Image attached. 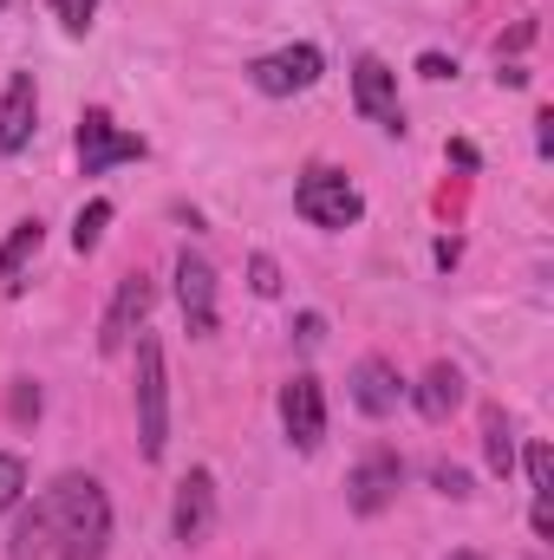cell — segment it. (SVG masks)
<instances>
[{
  "instance_id": "cell-1",
  "label": "cell",
  "mask_w": 554,
  "mask_h": 560,
  "mask_svg": "<svg viewBox=\"0 0 554 560\" xmlns=\"http://www.w3.org/2000/svg\"><path fill=\"white\" fill-rule=\"evenodd\" d=\"M39 509H46L53 555L59 560H105V541H112V502H105V489H99L92 476L66 469V476L39 495Z\"/></svg>"
},
{
  "instance_id": "cell-2",
  "label": "cell",
  "mask_w": 554,
  "mask_h": 560,
  "mask_svg": "<svg viewBox=\"0 0 554 560\" xmlns=\"http://www.w3.org/2000/svg\"><path fill=\"white\" fill-rule=\"evenodd\" d=\"M138 450L143 463H163L170 450V378H163V346L138 332Z\"/></svg>"
},
{
  "instance_id": "cell-3",
  "label": "cell",
  "mask_w": 554,
  "mask_h": 560,
  "mask_svg": "<svg viewBox=\"0 0 554 560\" xmlns=\"http://www.w3.org/2000/svg\"><path fill=\"white\" fill-rule=\"evenodd\" d=\"M293 209H300V222H313V229H353V222L366 215V196H359L339 170L313 163V170L293 183Z\"/></svg>"
},
{
  "instance_id": "cell-4",
  "label": "cell",
  "mask_w": 554,
  "mask_h": 560,
  "mask_svg": "<svg viewBox=\"0 0 554 560\" xmlns=\"http://www.w3.org/2000/svg\"><path fill=\"white\" fill-rule=\"evenodd\" d=\"M399 482H405L399 450H366V456L353 463V476H346V509H353V515H385V509L399 502Z\"/></svg>"
},
{
  "instance_id": "cell-5",
  "label": "cell",
  "mask_w": 554,
  "mask_h": 560,
  "mask_svg": "<svg viewBox=\"0 0 554 560\" xmlns=\"http://www.w3.org/2000/svg\"><path fill=\"white\" fill-rule=\"evenodd\" d=\"M150 300H157V287H150V275H143V268L118 280V293H112V306H105V319H99V352H105V359H118V352H125V346L143 332Z\"/></svg>"
},
{
  "instance_id": "cell-6",
  "label": "cell",
  "mask_w": 554,
  "mask_h": 560,
  "mask_svg": "<svg viewBox=\"0 0 554 560\" xmlns=\"http://www.w3.org/2000/svg\"><path fill=\"white\" fill-rule=\"evenodd\" d=\"M320 72H326L320 46H280V52H268V59H255V66H249V79H255V92H262V98H293V92L320 85Z\"/></svg>"
},
{
  "instance_id": "cell-7",
  "label": "cell",
  "mask_w": 554,
  "mask_h": 560,
  "mask_svg": "<svg viewBox=\"0 0 554 560\" xmlns=\"http://www.w3.org/2000/svg\"><path fill=\"white\" fill-rule=\"evenodd\" d=\"M280 423H287V443L293 450H320L326 443V392L313 372H293L280 385Z\"/></svg>"
},
{
  "instance_id": "cell-8",
  "label": "cell",
  "mask_w": 554,
  "mask_h": 560,
  "mask_svg": "<svg viewBox=\"0 0 554 560\" xmlns=\"http://www.w3.org/2000/svg\"><path fill=\"white\" fill-rule=\"evenodd\" d=\"M72 143H79V170H85V176H105L112 163H138V156H143V138L118 131V125H112V112H99V105L79 118V138H72Z\"/></svg>"
},
{
  "instance_id": "cell-9",
  "label": "cell",
  "mask_w": 554,
  "mask_h": 560,
  "mask_svg": "<svg viewBox=\"0 0 554 560\" xmlns=\"http://www.w3.org/2000/svg\"><path fill=\"white\" fill-rule=\"evenodd\" d=\"M176 306H183L189 339H209V332H216V268H209L196 248L176 255Z\"/></svg>"
},
{
  "instance_id": "cell-10",
  "label": "cell",
  "mask_w": 554,
  "mask_h": 560,
  "mask_svg": "<svg viewBox=\"0 0 554 560\" xmlns=\"http://www.w3.org/2000/svg\"><path fill=\"white\" fill-rule=\"evenodd\" d=\"M209 528H216V476L209 469H189L176 482V502H170V535L183 548H196V541H209Z\"/></svg>"
},
{
  "instance_id": "cell-11",
  "label": "cell",
  "mask_w": 554,
  "mask_h": 560,
  "mask_svg": "<svg viewBox=\"0 0 554 560\" xmlns=\"http://www.w3.org/2000/svg\"><path fill=\"white\" fill-rule=\"evenodd\" d=\"M353 105L379 125V131H405V112H399V72L385 59H359L353 66Z\"/></svg>"
},
{
  "instance_id": "cell-12",
  "label": "cell",
  "mask_w": 554,
  "mask_h": 560,
  "mask_svg": "<svg viewBox=\"0 0 554 560\" xmlns=\"http://www.w3.org/2000/svg\"><path fill=\"white\" fill-rule=\"evenodd\" d=\"M33 131H39V85H33V72H13L0 92V156H20Z\"/></svg>"
},
{
  "instance_id": "cell-13",
  "label": "cell",
  "mask_w": 554,
  "mask_h": 560,
  "mask_svg": "<svg viewBox=\"0 0 554 560\" xmlns=\"http://www.w3.org/2000/svg\"><path fill=\"white\" fill-rule=\"evenodd\" d=\"M399 398H405V378H399L392 359H359V365H353V405H359L366 418H392Z\"/></svg>"
},
{
  "instance_id": "cell-14",
  "label": "cell",
  "mask_w": 554,
  "mask_h": 560,
  "mask_svg": "<svg viewBox=\"0 0 554 560\" xmlns=\"http://www.w3.org/2000/svg\"><path fill=\"white\" fill-rule=\"evenodd\" d=\"M412 405H417V418L424 423H450V411L463 405V372H457L450 359H437V365L412 385Z\"/></svg>"
},
{
  "instance_id": "cell-15",
  "label": "cell",
  "mask_w": 554,
  "mask_h": 560,
  "mask_svg": "<svg viewBox=\"0 0 554 560\" xmlns=\"http://www.w3.org/2000/svg\"><path fill=\"white\" fill-rule=\"evenodd\" d=\"M46 248V229H39V215H26V222H13V235L0 242V293H20L26 287V268H33V255Z\"/></svg>"
},
{
  "instance_id": "cell-16",
  "label": "cell",
  "mask_w": 554,
  "mask_h": 560,
  "mask_svg": "<svg viewBox=\"0 0 554 560\" xmlns=\"http://www.w3.org/2000/svg\"><path fill=\"white\" fill-rule=\"evenodd\" d=\"M483 456H489V469L509 482V469H516V423L503 418V411L483 418Z\"/></svg>"
},
{
  "instance_id": "cell-17",
  "label": "cell",
  "mask_w": 554,
  "mask_h": 560,
  "mask_svg": "<svg viewBox=\"0 0 554 560\" xmlns=\"http://www.w3.org/2000/svg\"><path fill=\"white\" fill-rule=\"evenodd\" d=\"M53 555V528H46V509H26L13 522V560H46Z\"/></svg>"
},
{
  "instance_id": "cell-18",
  "label": "cell",
  "mask_w": 554,
  "mask_h": 560,
  "mask_svg": "<svg viewBox=\"0 0 554 560\" xmlns=\"http://www.w3.org/2000/svg\"><path fill=\"white\" fill-rule=\"evenodd\" d=\"M105 229H112V202H105V196H92V202L79 209V222H72V248H79V255H92V248L105 242Z\"/></svg>"
},
{
  "instance_id": "cell-19",
  "label": "cell",
  "mask_w": 554,
  "mask_h": 560,
  "mask_svg": "<svg viewBox=\"0 0 554 560\" xmlns=\"http://www.w3.org/2000/svg\"><path fill=\"white\" fill-rule=\"evenodd\" d=\"M522 469H529V489H535V502H549V509H554V456H549V443H529Z\"/></svg>"
},
{
  "instance_id": "cell-20",
  "label": "cell",
  "mask_w": 554,
  "mask_h": 560,
  "mask_svg": "<svg viewBox=\"0 0 554 560\" xmlns=\"http://www.w3.org/2000/svg\"><path fill=\"white\" fill-rule=\"evenodd\" d=\"M20 495H26V463L13 450H0V515L20 509Z\"/></svg>"
},
{
  "instance_id": "cell-21",
  "label": "cell",
  "mask_w": 554,
  "mask_h": 560,
  "mask_svg": "<svg viewBox=\"0 0 554 560\" xmlns=\"http://www.w3.org/2000/svg\"><path fill=\"white\" fill-rule=\"evenodd\" d=\"M53 13H59V26H66V33H92L99 0H53Z\"/></svg>"
},
{
  "instance_id": "cell-22",
  "label": "cell",
  "mask_w": 554,
  "mask_h": 560,
  "mask_svg": "<svg viewBox=\"0 0 554 560\" xmlns=\"http://www.w3.org/2000/svg\"><path fill=\"white\" fill-rule=\"evenodd\" d=\"M7 418H13V423H33V418H39V385L13 378V392H7Z\"/></svg>"
},
{
  "instance_id": "cell-23",
  "label": "cell",
  "mask_w": 554,
  "mask_h": 560,
  "mask_svg": "<svg viewBox=\"0 0 554 560\" xmlns=\"http://www.w3.org/2000/svg\"><path fill=\"white\" fill-rule=\"evenodd\" d=\"M430 482H437L450 502H470V495H476V489H470V476H463L457 463H437V469H430Z\"/></svg>"
},
{
  "instance_id": "cell-24",
  "label": "cell",
  "mask_w": 554,
  "mask_h": 560,
  "mask_svg": "<svg viewBox=\"0 0 554 560\" xmlns=\"http://www.w3.org/2000/svg\"><path fill=\"white\" fill-rule=\"evenodd\" d=\"M249 287H255L262 300H275V293H280V268H275V255H255V261H249Z\"/></svg>"
},
{
  "instance_id": "cell-25",
  "label": "cell",
  "mask_w": 554,
  "mask_h": 560,
  "mask_svg": "<svg viewBox=\"0 0 554 560\" xmlns=\"http://www.w3.org/2000/svg\"><path fill=\"white\" fill-rule=\"evenodd\" d=\"M293 339H300V346L313 352V346L326 339V319H320V313H300V319H293Z\"/></svg>"
},
{
  "instance_id": "cell-26",
  "label": "cell",
  "mask_w": 554,
  "mask_h": 560,
  "mask_svg": "<svg viewBox=\"0 0 554 560\" xmlns=\"http://www.w3.org/2000/svg\"><path fill=\"white\" fill-rule=\"evenodd\" d=\"M417 72H424V79H450V72H457V66H450V59H443V52H424V59H417Z\"/></svg>"
},
{
  "instance_id": "cell-27",
  "label": "cell",
  "mask_w": 554,
  "mask_h": 560,
  "mask_svg": "<svg viewBox=\"0 0 554 560\" xmlns=\"http://www.w3.org/2000/svg\"><path fill=\"white\" fill-rule=\"evenodd\" d=\"M535 150H542V156H549V150H554V118H549V112L535 118Z\"/></svg>"
},
{
  "instance_id": "cell-28",
  "label": "cell",
  "mask_w": 554,
  "mask_h": 560,
  "mask_svg": "<svg viewBox=\"0 0 554 560\" xmlns=\"http://www.w3.org/2000/svg\"><path fill=\"white\" fill-rule=\"evenodd\" d=\"M443 560H483V555H470V548H457V555H443Z\"/></svg>"
},
{
  "instance_id": "cell-29",
  "label": "cell",
  "mask_w": 554,
  "mask_h": 560,
  "mask_svg": "<svg viewBox=\"0 0 554 560\" xmlns=\"http://www.w3.org/2000/svg\"><path fill=\"white\" fill-rule=\"evenodd\" d=\"M0 7H7V0H0Z\"/></svg>"
}]
</instances>
